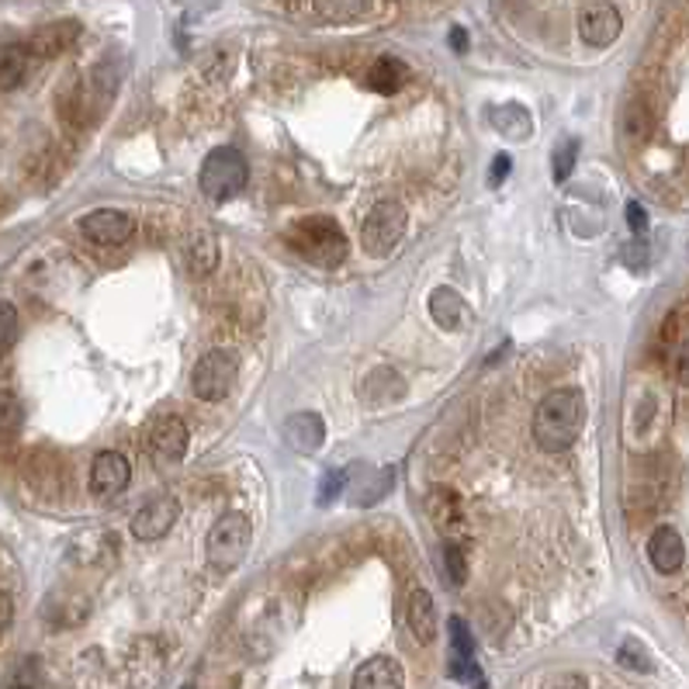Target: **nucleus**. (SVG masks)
Here are the masks:
<instances>
[{
    "label": "nucleus",
    "mask_w": 689,
    "mask_h": 689,
    "mask_svg": "<svg viewBox=\"0 0 689 689\" xmlns=\"http://www.w3.org/2000/svg\"><path fill=\"white\" fill-rule=\"evenodd\" d=\"M586 395L582 388H558L540 398L534 413V440L544 454H561L582 437L586 426Z\"/></svg>",
    "instance_id": "f257e3e1"
},
{
    "label": "nucleus",
    "mask_w": 689,
    "mask_h": 689,
    "mask_svg": "<svg viewBox=\"0 0 689 689\" xmlns=\"http://www.w3.org/2000/svg\"><path fill=\"white\" fill-rule=\"evenodd\" d=\"M288 246L302 256V261H308L315 267H340L351 253V243H347V236H343L340 222L330 215L298 219L288 229Z\"/></svg>",
    "instance_id": "f03ea898"
},
{
    "label": "nucleus",
    "mask_w": 689,
    "mask_h": 689,
    "mask_svg": "<svg viewBox=\"0 0 689 689\" xmlns=\"http://www.w3.org/2000/svg\"><path fill=\"white\" fill-rule=\"evenodd\" d=\"M250 181V166H246V156L236 150V146H219L205 156L201 163V174H197V184H201V194L215 205L222 201L236 197Z\"/></svg>",
    "instance_id": "7ed1b4c3"
},
{
    "label": "nucleus",
    "mask_w": 689,
    "mask_h": 689,
    "mask_svg": "<svg viewBox=\"0 0 689 689\" xmlns=\"http://www.w3.org/2000/svg\"><path fill=\"white\" fill-rule=\"evenodd\" d=\"M406 225H409V212H406L402 201H395V197L375 201L371 212L364 215V222H361V246H364V253L388 256L402 243V236H406Z\"/></svg>",
    "instance_id": "20e7f679"
},
{
    "label": "nucleus",
    "mask_w": 689,
    "mask_h": 689,
    "mask_svg": "<svg viewBox=\"0 0 689 689\" xmlns=\"http://www.w3.org/2000/svg\"><path fill=\"white\" fill-rule=\"evenodd\" d=\"M250 540H253V524L250 516L240 509L222 513L209 530V561L222 571H233L243 565L250 555Z\"/></svg>",
    "instance_id": "39448f33"
},
{
    "label": "nucleus",
    "mask_w": 689,
    "mask_h": 689,
    "mask_svg": "<svg viewBox=\"0 0 689 689\" xmlns=\"http://www.w3.org/2000/svg\"><path fill=\"white\" fill-rule=\"evenodd\" d=\"M236 378H240V364H236V354L225 351V347H215L201 357L191 371V392L201 398V402H222L229 392L236 388Z\"/></svg>",
    "instance_id": "423d86ee"
},
{
    "label": "nucleus",
    "mask_w": 689,
    "mask_h": 689,
    "mask_svg": "<svg viewBox=\"0 0 689 689\" xmlns=\"http://www.w3.org/2000/svg\"><path fill=\"white\" fill-rule=\"evenodd\" d=\"M624 32V18L610 4V0H586L579 11V36L592 49H607L620 39Z\"/></svg>",
    "instance_id": "0eeeda50"
},
{
    "label": "nucleus",
    "mask_w": 689,
    "mask_h": 689,
    "mask_svg": "<svg viewBox=\"0 0 689 689\" xmlns=\"http://www.w3.org/2000/svg\"><path fill=\"white\" fill-rule=\"evenodd\" d=\"M426 509L429 516H434L437 530L444 534V540L450 544H468V520H465V503L462 496H457L454 489H447V485H434L426 496Z\"/></svg>",
    "instance_id": "6e6552de"
},
{
    "label": "nucleus",
    "mask_w": 689,
    "mask_h": 689,
    "mask_svg": "<svg viewBox=\"0 0 689 689\" xmlns=\"http://www.w3.org/2000/svg\"><path fill=\"white\" fill-rule=\"evenodd\" d=\"M150 454L156 468H174L188 454V426L178 416H160L150 426Z\"/></svg>",
    "instance_id": "1a4fd4ad"
},
{
    "label": "nucleus",
    "mask_w": 689,
    "mask_h": 689,
    "mask_svg": "<svg viewBox=\"0 0 689 689\" xmlns=\"http://www.w3.org/2000/svg\"><path fill=\"white\" fill-rule=\"evenodd\" d=\"M181 520V503L174 496H160L153 503L142 506L135 516H132V537L135 540H160L174 530V524Z\"/></svg>",
    "instance_id": "9d476101"
},
{
    "label": "nucleus",
    "mask_w": 689,
    "mask_h": 689,
    "mask_svg": "<svg viewBox=\"0 0 689 689\" xmlns=\"http://www.w3.org/2000/svg\"><path fill=\"white\" fill-rule=\"evenodd\" d=\"M80 233L98 246H122L125 240H132L135 222L119 209H98L80 219Z\"/></svg>",
    "instance_id": "9b49d317"
},
{
    "label": "nucleus",
    "mask_w": 689,
    "mask_h": 689,
    "mask_svg": "<svg viewBox=\"0 0 689 689\" xmlns=\"http://www.w3.org/2000/svg\"><path fill=\"white\" fill-rule=\"evenodd\" d=\"M129 478H132L129 457L119 450H101L91 465V493L98 499H114L129 489Z\"/></svg>",
    "instance_id": "f8f14e48"
},
{
    "label": "nucleus",
    "mask_w": 689,
    "mask_h": 689,
    "mask_svg": "<svg viewBox=\"0 0 689 689\" xmlns=\"http://www.w3.org/2000/svg\"><path fill=\"white\" fill-rule=\"evenodd\" d=\"M77 39H80V24L67 18V21H49V24H42L39 32L28 39L24 45H28V52H32V60H52V55L67 52Z\"/></svg>",
    "instance_id": "ddd939ff"
},
{
    "label": "nucleus",
    "mask_w": 689,
    "mask_h": 689,
    "mask_svg": "<svg viewBox=\"0 0 689 689\" xmlns=\"http://www.w3.org/2000/svg\"><path fill=\"white\" fill-rule=\"evenodd\" d=\"M351 689H406V672L388 655H375L357 666Z\"/></svg>",
    "instance_id": "4468645a"
},
{
    "label": "nucleus",
    "mask_w": 689,
    "mask_h": 689,
    "mask_svg": "<svg viewBox=\"0 0 689 689\" xmlns=\"http://www.w3.org/2000/svg\"><path fill=\"white\" fill-rule=\"evenodd\" d=\"M219 253H222V246H219V236L212 233V229H194L184 243V261H188L191 277H209L219 267Z\"/></svg>",
    "instance_id": "2eb2a0df"
},
{
    "label": "nucleus",
    "mask_w": 689,
    "mask_h": 689,
    "mask_svg": "<svg viewBox=\"0 0 689 689\" xmlns=\"http://www.w3.org/2000/svg\"><path fill=\"white\" fill-rule=\"evenodd\" d=\"M648 558L655 565V571H662V576H672V571L682 568V558H686V544L679 537V530L672 527H658L648 540Z\"/></svg>",
    "instance_id": "dca6fc26"
},
{
    "label": "nucleus",
    "mask_w": 689,
    "mask_h": 689,
    "mask_svg": "<svg viewBox=\"0 0 689 689\" xmlns=\"http://www.w3.org/2000/svg\"><path fill=\"white\" fill-rule=\"evenodd\" d=\"M284 440H288V447L298 454H315L326 440V426L315 413H295L288 423H284Z\"/></svg>",
    "instance_id": "f3484780"
},
{
    "label": "nucleus",
    "mask_w": 689,
    "mask_h": 689,
    "mask_svg": "<svg viewBox=\"0 0 689 689\" xmlns=\"http://www.w3.org/2000/svg\"><path fill=\"white\" fill-rule=\"evenodd\" d=\"M406 620H409V630L419 645H434L437 641V607H434V596L426 589H413L409 596V607H406Z\"/></svg>",
    "instance_id": "a211bd4d"
},
{
    "label": "nucleus",
    "mask_w": 689,
    "mask_h": 689,
    "mask_svg": "<svg viewBox=\"0 0 689 689\" xmlns=\"http://www.w3.org/2000/svg\"><path fill=\"white\" fill-rule=\"evenodd\" d=\"M429 315H434V323L440 330H457L465 320V298L457 295L454 288H434L429 292Z\"/></svg>",
    "instance_id": "6ab92c4d"
},
{
    "label": "nucleus",
    "mask_w": 689,
    "mask_h": 689,
    "mask_svg": "<svg viewBox=\"0 0 689 689\" xmlns=\"http://www.w3.org/2000/svg\"><path fill=\"white\" fill-rule=\"evenodd\" d=\"M28 67H32L28 45H0V91H14L28 77Z\"/></svg>",
    "instance_id": "aec40b11"
},
{
    "label": "nucleus",
    "mask_w": 689,
    "mask_h": 689,
    "mask_svg": "<svg viewBox=\"0 0 689 689\" xmlns=\"http://www.w3.org/2000/svg\"><path fill=\"white\" fill-rule=\"evenodd\" d=\"M493 129L503 132L513 142H524L534 132V122H530L527 108H520V104H499V108H493Z\"/></svg>",
    "instance_id": "412c9836"
},
{
    "label": "nucleus",
    "mask_w": 689,
    "mask_h": 689,
    "mask_svg": "<svg viewBox=\"0 0 689 689\" xmlns=\"http://www.w3.org/2000/svg\"><path fill=\"white\" fill-rule=\"evenodd\" d=\"M409 70L402 67L398 60H392V55H382V60L367 70V88L378 91V94H395L402 83H406Z\"/></svg>",
    "instance_id": "4be33fe9"
},
{
    "label": "nucleus",
    "mask_w": 689,
    "mask_h": 689,
    "mask_svg": "<svg viewBox=\"0 0 689 689\" xmlns=\"http://www.w3.org/2000/svg\"><path fill=\"white\" fill-rule=\"evenodd\" d=\"M371 8H375V0H315V14L326 18V21H357L364 18Z\"/></svg>",
    "instance_id": "5701e85b"
},
{
    "label": "nucleus",
    "mask_w": 689,
    "mask_h": 689,
    "mask_svg": "<svg viewBox=\"0 0 689 689\" xmlns=\"http://www.w3.org/2000/svg\"><path fill=\"white\" fill-rule=\"evenodd\" d=\"M21 426H24V406H21V398L14 392H0V447L18 440Z\"/></svg>",
    "instance_id": "b1692460"
},
{
    "label": "nucleus",
    "mask_w": 689,
    "mask_h": 689,
    "mask_svg": "<svg viewBox=\"0 0 689 689\" xmlns=\"http://www.w3.org/2000/svg\"><path fill=\"white\" fill-rule=\"evenodd\" d=\"M620 129H624V139L627 142H645L648 132H651V114L641 101H630L624 108V119H620Z\"/></svg>",
    "instance_id": "393cba45"
},
{
    "label": "nucleus",
    "mask_w": 689,
    "mask_h": 689,
    "mask_svg": "<svg viewBox=\"0 0 689 689\" xmlns=\"http://www.w3.org/2000/svg\"><path fill=\"white\" fill-rule=\"evenodd\" d=\"M392 482H395V472H392V468H382V472H375V475H367V485L354 489L351 499H354L357 506H375V503L392 489Z\"/></svg>",
    "instance_id": "a878e982"
},
{
    "label": "nucleus",
    "mask_w": 689,
    "mask_h": 689,
    "mask_svg": "<svg viewBox=\"0 0 689 689\" xmlns=\"http://www.w3.org/2000/svg\"><path fill=\"white\" fill-rule=\"evenodd\" d=\"M444 576L454 589H462L468 582V558H465V548L462 544H450L444 540Z\"/></svg>",
    "instance_id": "bb28decb"
},
{
    "label": "nucleus",
    "mask_w": 689,
    "mask_h": 689,
    "mask_svg": "<svg viewBox=\"0 0 689 689\" xmlns=\"http://www.w3.org/2000/svg\"><path fill=\"white\" fill-rule=\"evenodd\" d=\"M617 662L630 672H651V655L645 651L641 641H624L617 651Z\"/></svg>",
    "instance_id": "cd10ccee"
},
{
    "label": "nucleus",
    "mask_w": 689,
    "mask_h": 689,
    "mask_svg": "<svg viewBox=\"0 0 689 689\" xmlns=\"http://www.w3.org/2000/svg\"><path fill=\"white\" fill-rule=\"evenodd\" d=\"M18 340V308L11 302H0V357H8Z\"/></svg>",
    "instance_id": "c85d7f7f"
},
{
    "label": "nucleus",
    "mask_w": 689,
    "mask_h": 689,
    "mask_svg": "<svg viewBox=\"0 0 689 689\" xmlns=\"http://www.w3.org/2000/svg\"><path fill=\"white\" fill-rule=\"evenodd\" d=\"M576 160H579V142L576 139H568L565 146L555 153V181L565 184L571 178V170H576Z\"/></svg>",
    "instance_id": "c756f323"
},
{
    "label": "nucleus",
    "mask_w": 689,
    "mask_h": 689,
    "mask_svg": "<svg viewBox=\"0 0 689 689\" xmlns=\"http://www.w3.org/2000/svg\"><path fill=\"white\" fill-rule=\"evenodd\" d=\"M36 682H39V662L36 658H28V662H21L18 672L11 676L8 689H36Z\"/></svg>",
    "instance_id": "7c9ffc66"
},
{
    "label": "nucleus",
    "mask_w": 689,
    "mask_h": 689,
    "mask_svg": "<svg viewBox=\"0 0 689 689\" xmlns=\"http://www.w3.org/2000/svg\"><path fill=\"white\" fill-rule=\"evenodd\" d=\"M343 485H347V472H326L323 478V493H320V503L330 506L340 493H343Z\"/></svg>",
    "instance_id": "2f4dec72"
},
{
    "label": "nucleus",
    "mask_w": 689,
    "mask_h": 689,
    "mask_svg": "<svg viewBox=\"0 0 689 689\" xmlns=\"http://www.w3.org/2000/svg\"><path fill=\"white\" fill-rule=\"evenodd\" d=\"M627 225L635 229L638 236H645V229H648V212L638 205V201H630V205H627Z\"/></svg>",
    "instance_id": "473e14b6"
},
{
    "label": "nucleus",
    "mask_w": 689,
    "mask_h": 689,
    "mask_svg": "<svg viewBox=\"0 0 689 689\" xmlns=\"http://www.w3.org/2000/svg\"><path fill=\"white\" fill-rule=\"evenodd\" d=\"M509 170H513V160H509L506 153H499V156L493 160V174H489V184H493V188H499V184L509 178Z\"/></svg>",
    "instance_id": "72a5a7b5"
},
{
    "label": "nucleus",
    "mask_w": 689,
    "mask_h": 689,
    "mask_svg": "<svg viewBox=\"0 0 689 689\" xmlns=\"http://www.w3.org/2000/svg\"><path fill=\"white\" fill-rule=\"evenodd\" d=\"M11 620H14V599L8 592H0V635L11 627Z\"/></svg>",
    "instance_id": "f704fd0d"
},
{
    "label": "nucleus",
    "mask_w": 689,
    "mask_h": 689,
    "mask_svg": "<svg viewBox=\"0 0 689 689\" xmlns=\"http://www.w3.org/2000/svg\"><path fill=\"white\" fill-rule=\"evenodd\" d=\"M676 378H679V385H686V388H689V340L682 343V351H679V361H676Z\"/></svg>",
    "instance_id": "c9c22d12"
},
{
    "label": "nucleus",
    "mask_w": 689,
    "mask_h": 689,
    "mask_svg": "<svg viewBox=\"0 0 689 689\" xmlns=\"http://www.w3.org/2000/svg\"><path fill=\"white\" fill-rule=\"evenodd\" d=\"M551 689H589V682H586L582 676H576V672H568V676H561Z\"/></svg>",
    "instance_id": "e433bc0d"
},
{
    "label": "nucleus",
    "mask_w": 689,
    "mask_h": 689,
    "mask_svg": "<svg viewBox=\"0 0 689 689\" xmlns=\"http://www.w3.org/2000/svg\"><path fill=\"white\" fill-rule=\"evenodd\" d=\"M450 42H454V49H457V52H465V49H468V36H465V28H454V32H450Z\"/></svg>",
    "instance_id": "4c0bfd02"
},
{
    "label": "nucleus",
    "mask_w": 689,
    "mask_h": 689,
    "mask_svg": "<svg viewBox=\"0 0 689 689\" xmlns=\"http://www.w3.org/2000/svg\"><path fill=\"white\" fill-rule=\"evenodd\" d=\"M181 689H194V686H181Z\"/></svg>",
    "instance_id": "58836bf2"
}]
</instances>
